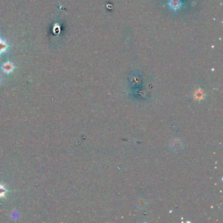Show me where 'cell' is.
I'll return each instance as SVG.
<instances>
[{
	"mask_svg": "<svg viewBox=\"0 0 223 223\" xmlns=\"http://www.w3.org/2000/svg\"><path fill=\"white\" fill-rule=\"evenodd\" d=\"M13 68H14L13 66H12V64H11V63H5L3 66V69L5 72L7 73L11 72V71L13 70Z\"/></svg>",
	"mask_w": 223,
	"mask_h": 223,
	"instance_id": "6da1fadb",
	"label": "cell"
},
{
	"mask_svg": "<svg viewBox=\"0 0 223 223\" xmlns=\"http://www.w3.org/2000/svg\"><path fill=\"white\" fill-rule=\"evenodd\" d=\"M7 47V45L5 43V42L3 41L2 39H0V54L5 52L6 50Z\"/></svg>",
	"mask_w": 223,
	"mask_h": 223,
	"instance_id": "7a4b0ae2",
	"label": "cell"
},
{
	"mask_svg": "<svg viewBox=\"0 0 223 223\" xmlns=\"http://www.w3.org/2000/svg\"><path fill=\"white\" fill-rule=\"evenodd\" d=\"M6 190L2 185H0V198L5 196Z\"/></svg>",
	"mask_w": 223,
	"mask_h": 223,
	"instance_id": "3957f363",
	"label": "cell"
}]
</instances>
